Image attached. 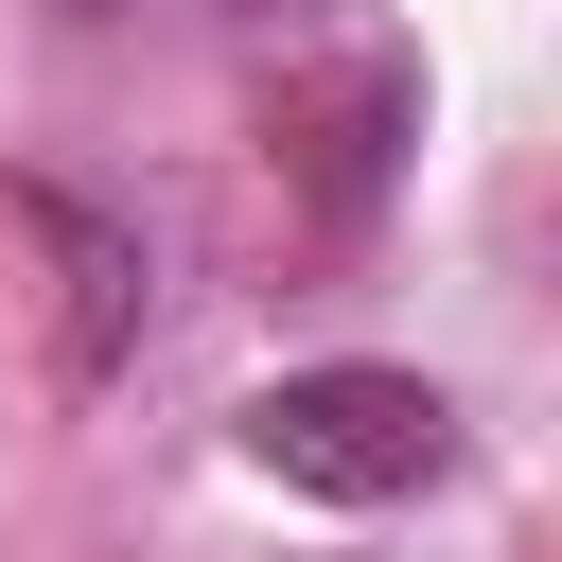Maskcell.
I'll list each match as a JSON object with an SVG mask.
<instances>
[{"mask_svg": "<svg viewBox=\"0 0 562 562\" xmlns=\"http://www.w3.org/2000/svg\"><path fill=\"white\" fill-rule=\"evenodd\" d=\"M404 140H422V70H404L386 35H369L334 88H281V176H299L316 228H369L386 176H404Z\"/></svg>", "mask_w": 562, "mask_h": 562, "instance_id": "obj_2", "label": "cell"}, {"mask_svg": "<svg viewBox=\"0 0 562 562\" xmlns=\"http://www.w3.org/2000/svg\"><path fill=\"white\" fill-rule=\"evenodd\" d=\"M53 18H140V0H53Z\"/></svg>", "mask_w": 562, "mask_h": 562, "instance_id": "obj_4", "label": "cell"}, {"mask_svg": "<svg viewBox=\"0 0 562 562\" xmlns=\"http://www.w3.org/2000/svg\"><path fill=\"white\" fill-rule=\"evenodd\" d=\"M246 474H281V492H316V509H404V492H439L474 439H457V386H422V369H386V351H334V369H281L246 422Z\"/></svg>", "mask_w": 562, "mask_h": 562, "instance_id": "obj_1", "label": "cell"}, {"mask_svg": "<svg viewBox=\"0 0 562 562\" xmlns=\"http://www.w3.org/2000/svg\"><path fill=\"white\" fill-rule=\"evenodd\" d=\"M18 228H35V246H53V281H70V386H105V369H123V334H140V228H123V211H88V193H53V176L18 193Z\"/></svg>", "mask_w": 562, "mask_h": 562, "instance_id": "obj_3", "label": "cell"}]
</instances>
